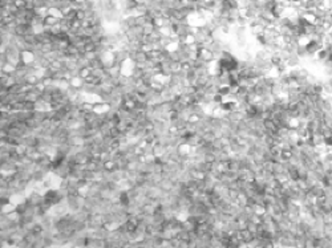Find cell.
Returning a JSON list of instances; mask_svg holds the SVG:
<instances>
[{
    "label": "cell",
    "instance_id": "1",
    "mask_svg": "<svg viewBox=\"0 0 332 248\" xmlns=\"http://www.w3.org/2000/svg\"><path fill=\"white\" fill-rule=\"evenodd\" d=\"M160 187H161V190L170 192L173 190V187H174V183L171 182V179H162V182L160 183Z\"/></svg>",
    "mask_w": 332,
    "mask_h": 248
},
{
    "label": "cell",
    "instance_id": "4",
    "mask_svg": "<svg viewBox=\"0 0 332 248\" xmlns=\"http://www.w3.org/2000/svg\"><path fill=\"white\" fill-rule=\"evenodd\" d=\"M26 81H27V84H29V85H36V84L40 81V78H39L36 74H31V76L26 77Z\"/></svg>",
    "mask_w": 332,
    "mask_h": 248
},
{
    "label": "cell",
    "instance_id": "7",
    "mask_svg": "<svg viewBox=\"0 0 332 248\" xmlns=\"http://www.w3.org/2000/svg\"><path fill=\"white\" fill-rule=\"evenodd\" d=\"M223 102V96L221 93H217L214 96V105H221Z\"/></svg>",
    "mask_w": 332,
    "mask_h": 248
},
{
    "label": "cell",
    "instance_id": "6",
    "mask_svg": "<svg viewBox=\"0 0 332 248\" xmlns=\"http://www.w3.org/2000/svg\"><path fill=\"white\" fill-rule=\"evenodd\" d=\"M120 134H121V131H120V129H118L117 126H112V127H110V135H112L113 138H117Z\"/></svg>",
    "mask_w": 332,
    "mask_h": 248
},
{
    "label": "cell",
    "instance_id": "5",
    "mask_svg": "<svg viewBox=\"0 0 332 248\" xmlns=\"http://www.w3.org/2000/svg\"><path fill=\"white\" fill-rule=\"evenodd\" d=\"M247 230L255 235L256 232H258V224H256V223H254V222H250L249 220V223H247Z\"/></svg>",
    "mask_w": 332,
    "mask_h": 248
},
{
    "label": "cell",
    "instance_id": "2",
    "mask_svg": "<svg viewBox=\"0 0 332 248\" xmlns=\"http://www.w3.org/2000/svg\"><path fill=\"white\" fill-rule=\"evenodd\" d=\"M58 23H60V19L54 17V16H52V15H48V16L44 19V24H47V25H51V27L56 25V24H58Z\"/></svg>",
    "mask_w": 332,
    "mask_h": 248
},
{
    "label": "cell",
    "instance_id": "3",
    "mask_svg": "<svg viewBox=\"0 0 332 248\" xmlns=\"http://www.w3.org/2000/svg\"><path fill=\"white\" fill-rule=\"evenodd\" d=\"M91 74H92V69L89 68V67H85V68H80V69H78V77L84 78V80H85V78H87L88 76H91Z\"/></svg>",
    "mask_w": 332,
    "mask_h": 248
}]
</instances>
